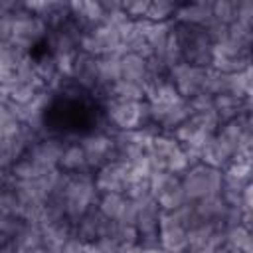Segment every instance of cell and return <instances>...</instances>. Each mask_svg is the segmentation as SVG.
<instances>
[{
  "label": "cell",
  "mask_w": 253,
  "mask_h": 253,
  "mask_svg": "<svg viewBox=\"0 0 253 253\" xmlns=\"http://www.w3.org/2000/svg\"><path fill=\"white\" fill-rule=\"evenodd\" d=\"M105 121V105L93 89L69 83L59 87L42 109L43 128L61 138H85L95 134Z\"/></svg>",
  "instance_id": "1"
}]
</instances>
